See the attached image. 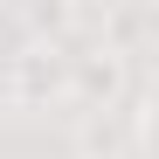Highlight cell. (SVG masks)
I'll return each instance as SVG.
<instances>
[{
  "instance_id": "2",
  "label": "cell",
  "mask_w": 159,
  "mask_h": 159,
  "mask_svg": "<svg viewBox=\"0 0 159 159\" xmlns=\"http://www.w3.org/2000/svg\"><path fill=\"white\" fill-rule=\"evenodd\" d=\"M125 97V56L118 48H69V104H90V111H111V104Z\"/></svg>"
},
{
  "instance_id": "1",
  "label": "cell",
  "mask_w": 159,
  "mask_h": 159,
  "mask_svg": "<svg viewBox=\"0 0 159 159\" xmlns=\"http://www.w3.org/2000/svg\"><path fill=\"white\" fill-rule=\"evenodd\" d=\"M7 104L14 111L69 104V42H21L7 56Z\"/></svg>"
}]
</instances>
